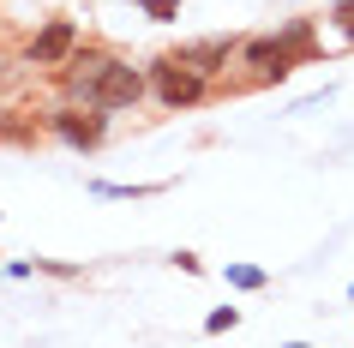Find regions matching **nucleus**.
<instances>
[{"label":"nucleus","instance_id":"1","mask_svg":"<svg viewBox=\"0 0 354 348\" xmlns=\"http://www.w3.org/2000/svg\"><path fill=\"white\" fill-rule=\"evenodd\" d=\"M66 91H73V102H84V109H132L138 96H145V78H138V66H127V60L102 55V48H84V55H66Z\"/></svg>","mask_w":354,"mask_h":348},{"label":"nucleus","instance_id":"2","mask_svg":"<svg viewBox=\"0 0 354 348\" xmlns=\"http://www.w3.org/2000/svg\"><path fill=\"white\" fill-rule=\"evenodd\" d=\"M156 96H162L168 109H192V102L205 96V73H192L180 55L156 60Z\"/></svg>","mask_w":354,"mask_h":348},{"label":"nucleus","instance_id":"3","mask_svg":"<svg viewBox=\"0 0 354 348\" xmlns=\"http://www.w3.org/2000/svg\"><path fill=\"white\" fill-rule=\"evenodd\" d=\"M55 132L66 138V145H78V150H96L102 145V109H60Z\"/></svg>","mask_w":354,"mask_h":348},{"label":"nucleus","instance_id":"4","mask_svg":"<svg viewBox=\"0 0 354 348\" xmlns=\"http://www.w3.org/2000/svg\"><path fill=\"white\" fill-rule=\"evenodd\" d=\"M73 48H78V30H73L66 19H55L37 42H30V66H60V60L73 55Z\"/></svg>","mask_w":354,"mask_h":348},{"label":"nucleus","instance_id":"5","mask_svg":"<svg viewBox=\"0 0 354 348\" xmlns=\"http://www.w3.org/2000/svg\"><path fill=\"white\" fill-rule=\"evenodd\" d=\"M180 60H187L192 73H205V78H210V73L228 60V42H198V48H180Z\"/></svg>","mask_w":354,"mask_h":348},{"label":"nucleus","instance_id":"6","mask_svg":"<svg viewBox=\"0 0 354 348\" xmlns=\"http://www.w3.org/2000/svg\"><path fill=\"white\" fill-rule=\"evenodd\" d=\"M228 282H234V289H264V271H252V264H234V271H228Z\"/></svg>","mask_w":354,"mask_h":348},{"label":"nucleus","instance_id":"7","mask_svg":"<svg viewBox=\"0 0 354 348\" xmlns=\"http://www.w3.org/2000/svg\"><path fill=\"white\" fill-rule=\"evenodd\" d=\"M330 19H336V30H342V37H348V42H354V0H342V6H336Z\"/></svg>","mask_w":354,"mask_h":348}]
</instances>
